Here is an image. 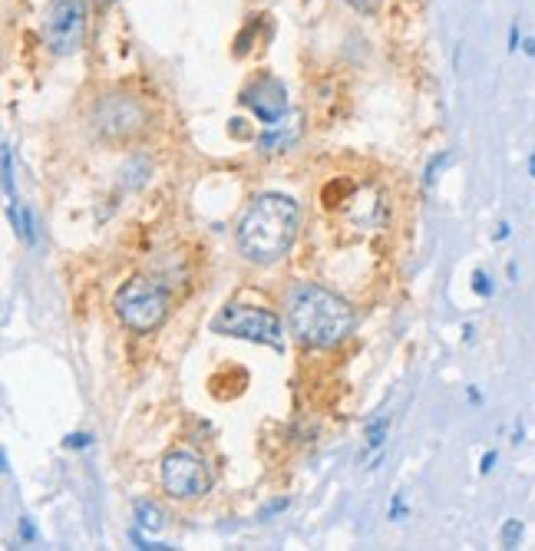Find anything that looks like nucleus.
<instances>
[{"label": "nucleus", "mask_w": 535, "mask_h": 551, "mask_svg": "<svg viewBox=\"0 0 535 551\" xmlns=\"http://www.w3.org/2000/svg\"><path fill=\"white\" fill-rule=\"evenodd\" d=\"M522 50H526L529 57H535V40H532V37H526V40H522Z\"/></svg>", "instance_id": "25"}, {"label": "nucleus", "mask_w": 535, "mask_h": 551, "mask_svg": "<svg viewBox=\"0 0 535 551\" xmlns=\"http://www.w3.org/2000/svg\"><path fill=\"white\" fill-rule=\"evenodd\" d=\"M285 505H287V499H277V502H271V505H268V508H265V512H261V518H268V515L281 512V508H285Z\"/></svg>", "instance_id": "22"}, {"label": "nucleus", "mask_w": 535, "mask_h": 551, "mask_svg": "<svg viewBox=\"0 0 535 551\" xmlns=\"http://www.w3.org/2000/svg\"><path fill=\"white\" fill-rule=\"evenodd\" d=\"M109 4H116V0H96V7H109Z\"/></svg>", "instance_id": "28"}, {"label": "nucleus", "mask_w": 535, "mask_h": 551, "mask_svg": "<svg viewBox=\"0 0 535 551\" xmlns=\"http://www.w3.org/2000/svg\"><path fill=\"white\" fill-rule=\"evenodd\" d=\"M113 311L133 333H153L169 317V291L153 277H129L116 291Z\"/></svg>", "instance_id": "3"}, {"label": "nucleus", "mask_w": 535, "mask_h": 551, "mask_svg": "<svg viewBox=\"0 0 535 551\" xmlns=\"http://www.w3.org/2000/svg\"><path fill=\"white\" fill-rule=\"evenodd\" d=\"M506 47H509V53H516V50L522 47V37H519V23H516V20L509 23V43H506Z\"/></svg>", "instance_id": "20"}, {"label": "nucleus", "mask_w": 535, "mask_h": 551, "mask_svg": "<svg viewBox=\"0 0 535 551\" xmlns=\"http://www.w3.org/2000/svg\"><path fill=\"white\" fill-rule=\"evenodd\" d=\"M87 0H53L43 17V43L50 53L57 57H70L77 53L87 33Z\"/></svg>", "instance_id": "6"}, {"label": "nucleus", "mask_w": 535, "mask_h": 551, "mask_svg": "<svg viewBox=\"0 0 535 551\" xmlns=\"http://www.w3.org/2000/svg\"><path fill=\"white\" fill-rule=\"evenodd\" d=\"M529 175H532V179H535V152L529 155Z\"/></svg>", "instance_id": "27"}, {"label": "nucleus", "mask_w": 535, "mask_h": 551, "mask_svg": "<svg viewBox=\"0 0 535 551\" xmlns=\"http://www.w3.org/2000/svg\"><path fill=\"white\" fill-rule=\"evenodd\" d=\"M241 103L251 109V116L261 126H277L287 113V89L275 73H261L241 89Z\"/></svg>", "instance_id": "8"}, {"label": "nucleus", "mask_w": 535, "mask_h": 551, "mask_svg": "<svg viewBox=\"0 0 535 551\" xmlns=\"http://www.w3.org/2000/svg\"><path fill=\"white\" fill-rule=\"evenodd\" d=\"M473 291L479 297H492V281H489L486 271H473Z\"/></svg>", "instance_id": "16"}, {"label": "nucleus", "mask_w": 535, "mask_h": 551, "mask_svg": "<svg viewBox=\"0 0 535 551\" xmlns=\"http://www.w3.org/2000/svg\"><path fill=\"white\" fill-rule=\"evenodd\" d=\"M7 215H10V225L17 231V238L23 245H37V235H33V218L30 211L20 205V201H7Z\"/></svg>", "instance_id": "11"}, {"label": "nucleus", "mask_w": 535, "mask_h": 551, "mask_svg": "<svg viewBox=\"0 0 535 551\" xmlns=\"http://www.w3.org/2000/svg\"><path fill=\"white\" fill-rule=\"evenodd\" d=\"M0 159H4V191H7V201H17V189H13V149H10V143H4Z\"/></svg>", "instance_id": "14"}, {"label": "nucleus", "mask_w": 535, "mask_h": 551, "mask_svg": "<svg viewBox=\"0 0 535 551\" xmlns=\"http://www.w3.org/2000/svg\"><path fill=\"white\" fill-rule=\"evenodd\" d=\"M390 515H393V518H397V522H400L403 515H407V508H403V499H400V495L393 499V508H390Z\"/></svg>", "instance_id": "21"}, {"label": "nucleus", "mask_w": 535, "mask_h": 551, "mask_svg": "<svg viewBox=\"0 0 535 551\" xmlns=\"http://www.w3.org/2000/svg\"><path fill=\"white\" fill-rule=\"evenodd\" d=\"M20 535H23V542H33V525L27 518H20Z\"/></svg>", "instance_id": "23"}, {"label": "nucleus", "mask_w": 535, "mask_h": 551, "mask_svg": "<svg viewBox=\"0 0 535 551\" xmlns=\"http://www.w3.org/2000/svg\"><path fill=\"white\" fill-rule=\"evenodd\" d=\"M446 162H449L446 152H440V155H433V159H430V165H426V175H423V185H426V189H430L433 182H436V172H440Z\"/></svg>", "instance_id": "15"}, {"label": "nucleus", "mask_w": 535, "mask_h": 551, "mask_svg": "<svg viewBox=\"0 0 535 551\" xmlns=\"http://www.w3.org/2000/svg\"><path fill=\"white\" fill-rule=\"evenodd\" d=\"M89 126L106 143H129L149 129V109L129 93H109L93 106Z\"/></svg>", "instance_id": "4"}, {"label": "nucleus", "mask_w": 535, "mask_h": 551, "mask_svg": "<svg viewBox=\"0 0 535 551\" xmlns=\"http://www.w3.org/2000/svg\"><path fill=\"white\" fill-rule=\"evenodd\" d=\"M159 479H162V489L172 499H199V495H205L211 489V472L205 466V459H199L189 449L165 452Z\"/></svg>", "instance_id": "7"}, {"label": "nucleus", "mask_w": 535, "mask_h": 551, "mask_svg": "<svg viewBox=\"0 0 535 551\" xmlns=\"http://www.w3.org/2000/svg\"><path fill=\"white\" fill-rule=\"evenodd\" d=\"M297 139V129H291V133H281L277 126H268V133L258 135V149L261 152H281V149H287V145Z\"/></svg>", "instance_id": "12"}, {"label": "nucleus", "mask_w": 535, "mask_h": 551, "mask_svg": "<svg viewBox=\"0 0 535 551\" xmlns=\"http://www.w3.org/2000/svg\"><path fill=\"white\" fill-rule=\"evenodd\" d=\"M89 443H93V439H89L87 433H73V436L63 439V446H67V449H87Z\"/></svg>", "instance_id": "18"}, {"label": "nucleus", "mask_w": 535, "mask_h": 551, "mask_svg": "<svg viewBox=\"0 0 535 551\" xmlns=\"http://www.w3.org/2000/svg\"><path fill=\"white\" fill-rule=\"evenodd\" d=\"M496 449H489V452H482V459H479V472L482 475H489L492 472V469H496Z\"/></svg>", "instance_id": "19"}, {"label": "nucleus", "mask_w": 535, "mask_h": 551, "mask_svg": "<svg viewBox=\"0 0 535 551\" xmlns=\"http://www.w3.org/2000/svg\"><path fill=\"white\" fill-rule=\"evenodd\" d=\"M301 228V205L291 195L265 191L241 215L235 238L238 251L255 265H275L291 251Z\"/></svg>", "instance_id": "1"}, {"label": "nucleus", "mask_w": 535, "mask_h": 551, "mask_svg": "<svg viewBox=\"0 0 535 551\" xmlns=\"http://www.w3.org/2000/svg\"><path fill=\"white\" fill-rule=\"evenodd\" d=\"M344 4L357 13H377V7H380V0H344Z\"/></svg>", "instance_id": "17"}, {"label": "nucleus", "mask_w": 535, "mask_h": 551, "mask_svg": "<svg viewBox=\"0 0 535 551\" xmlns=\"http://www.w3.org/2000/svg\"><path fill=\"white\" fill-rule=\"evenodd\" d=\"M287 323L297 343L311 350H331L354 330V307L314 281H301L287 297Z\"/></svg>", "instance_id": "2"}, {"label": "nucleus", "mask_w": 535, "mask_h": 551, "mask_svg": "<svg viewBox=\"0 0 535 551\" xmlns=\"http://www.w3.org/2000/svg\"><path fill=\"white\" fill-rule=\"evenodd\" d=\"M506 238H509V221H502L496 228V241H506Z\"/></svg>", "instance_id": "24"}, {"label": "nucleus", "mask_w": 535, "mask_h": 551, "mask_svg": "<svg viewBox=\"0 0 535 551\" xmlns=\"http://www.w3.org/2000/svg\"><path fill=\"white\" fill-rule=\"evenodd\" d=\"M522 535H526V525L519 522V518H506L502 528H499V545H502V548H519Z\"/></svg>", "instance_id": "13"}, {"label": "nucleus", "mask_w": 535, "mask_h": 551, "mask_svg": "<svg viewBox=\"0 0 535 551\" xmlns=\"http://www.w3.org/2000/svg\"><path fill=\"white\" fill-rule=\"evenodd\" d=\"M211 330L221 337H238V340L265 343L271 350H285V337H281V317L265 311V307L251 304H228L221 307L219 317L211 321Z\"/></svg>", "instance_id": "5"}, {"label": "nucleus", "mask_w": 535, "mask_h": 551, "mask_svg": "<svg viewBox=\"0 0 535 551\" xmlns=\"http://www.w3.org/2000/svg\"><path fill=\"white\" fill-rule=\"evenodd\" d=\"M133 518H136V528H139V532L155 535L165 528V512L155 502H149V499H139V502L133 505Z\"/></svg>", "instance_id": "9"}, {"label": "nucleus", "mask_w": 535, "mask_h": 551, "mask_svg": "<svg viewBox=\"0 0 535 551\" xmlns=\"http://www.w3.org/2000/svg\"><path fill=\"white\" fill-rule=\"evenodd\" d=\"M387 429H390V419L387 416H373L367 419V426H363V452L377 462L383 452V443H387Z\"/></svg>", "instance_id": "10"}, {"label": "nucleus", "mask_w": 535, "mask_h": 551, "mask_svg": "<svg viewBox=\"0 0 535 551\" xmlns=\"http://www.w3.org/2000/svg\"><path fill=\"white\" fill-rule=\"evenodd\" d=\"M469 399H473V403H482V396H479L476 386H469Z\"/></svg>", "instance_id": "26"}]
</instances>
